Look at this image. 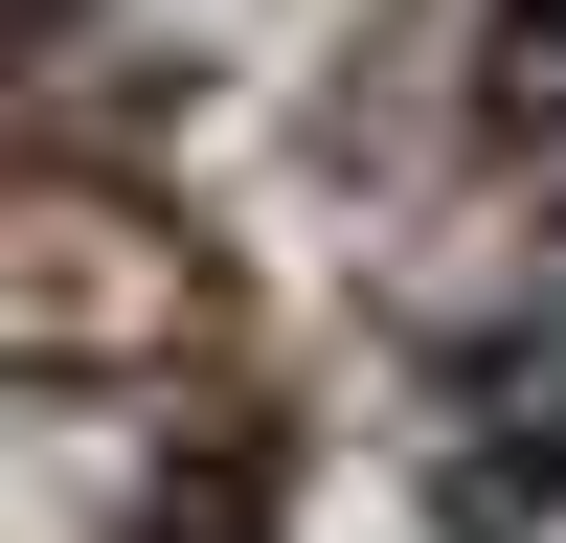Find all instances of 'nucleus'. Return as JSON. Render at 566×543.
<instances>
[{
	"label": "nucleus",
	"mask_w": 566,
	"mask_h": 543,
	"mask_svg": "<svg viewBox=\"0 0 566 543\" xmlns=\"http://www.w3.org/2000/svg\"><path fill=\"white\" fill-rule=\"evenodd\" d=\"M499 136L566 181V0H522V23H499Z\"/></svg>",
	"instance_id": "obj_1"
}]
</instances>
